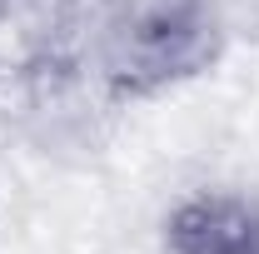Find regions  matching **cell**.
I'll return each instance as SVG.
<instances>
[{"mask_svg": "<svg viewBox=\"0 0 259 254\" xmlns=\"http://www.w3.org/2000/svg\"><path fill=\"white\" fill-rule=\"evenodd\" d=\"M220 40L214 0H110L100 20V70L115 95H160L209 70Z\"/></svg>", "mask_w": 259, "mask_h": 254, "instance_id": "obj_1", "label": "cell"}, {"mask_svg": "<svg viewBox=\"0 0 259 254\" xmlns=\"http://www.w3.org/2000/svg\"><path fill=\"white\" fill-rule=\"evenodd\" d=\"M169 254H259V204L239 194H194L164 224Z\"/></svg>", "mask_w": 259, "mask_h": 254, "instance_id": "obj_2", "label": "cell"}]
</instances>
